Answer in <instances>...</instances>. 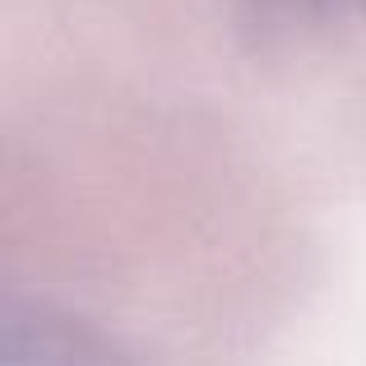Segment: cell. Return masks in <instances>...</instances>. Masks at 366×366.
I'll list each match as a JSON object with an SVG mask.
<instances>
[{
	"label": "cell",
	"instance_id": "cell-1",
	"mask_svg": "<svg viewBox=\"0 0 366 366\" xmlns=\"http://www.w3.org/2000/svg\"><path fill=\"white\" fill-rule=\"evenodd\" d=\"M0 366H130V357L79 315L46 302H14L0 330Z\"/></svg>",
	"mask_w": 366,
	"mask_h": 366
},
{
	"label": "cell",
	"instance_id": "cell-2",
	"mask_svg": "<svg viewBox=\"0 0 366 366\" xmlns=\"http://www.w3.org/2000/svg\"><path fill=\"white\" fill-rule=\"evenodd\" d=\"M330 5L334 0H255V14L264 24H297V19H311Z\"/></svg>",
	"mask_w": 366,
	"mask_h": 366
}]
</instances>
